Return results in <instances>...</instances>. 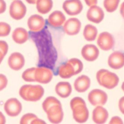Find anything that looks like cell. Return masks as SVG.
Returning <instances> with one entry per match:
<instances>
[{
	"label": "cell",
	"mask_w": 124,
	"mask_h": 124,
	"mask_svg": "<svg viewBox=\"0 0 124 124\" xmlns=\"http://www.w3.org/2000/svg\"><path fill=\"white\" fill-rule=\"evenodd\" d=\"M70 107L73 118L77 122L83 123L87 121L89 118V110L83 99L79 97L73 98L70 102Z\"/></svg>",
	"instance_id": "obj_1"
},
{
	"label": "cell",
	"mask_w": 124,
	"mask_h": 124,
	"mask_svg": "<svg viewBox=\"0 0 124 124\" xmlns=\"http://www.w3.org/2000/svg\"><path fill=\"white\" fill-rule=\"evenodd\" d=\"M83 64L79 59L73 58L59 67L58 73L62 78H69L73 76L79 74L82 70Z\"/></svg>",
	"instance_id": "obj_2"
},
{
	"label": "cell",
	"mask_w": 124,
	"mask_h": 124,
	"mask_svg": "<svg viewBox=\"0 0 124 124\" xmlns=\"http://www.w3.org/2000/svg\"><path fill=\"white\" fill-rule=\"evenodd\" d=\"M19 94L25 101L35 102L42 97L44 94V89L40 85H25L21 86Z\"/></svg>",
	"instance_id": "obj_3"
},
{
	"label": "cell",
	"mask_w": 124,
	"mask_h": 124,
	"mask_svg": "<svg viewBox=\"0 0 124 124\" xmlns=\"http://www.w3.org/2000/svg\"><path fill=\"white\" fill-rule=\"evenodd\" d=\"M97 82L100 86L112 89L117 86L119 78L116 74L105 69H101L96 74Z\"/></svg>",
	"instance_id": "obj_4"
},
{
	"label": "cell",
	"mask_w": 124,
	"mask_h": 124,
	"mask_svg": "<svg viewBox=\"0 0 124 124\" xmlns=\"http://www.w3.org/2000/svg\"><path fill=\"white\" fill-rule=\"evenodd\" d=\"M26 12V7L20 0H14L9 7V15L12 18L16 20L24 18Z\"/></svg>",
	"instance_id": "obj_5"
},
{
	"label": "cell",
	"mask_w": 124,
	"mask_h": 124,
	"mask_svg": "<svg viewBox=\"0 0 124 124\" xmlns=\"http://www.w3.org/2000/svg\"><path fill=\"white\" fill-rule=\"evenodd\" d=\"M88 99L93 106H102L106 103L107 95L105 92L101 90L94 89L89 93Z\"/></svg>",
	"instance_id": "obj_6"
},
{
	"label": "cell",
	"mask_w": 124,
	"mask_h": 124,
	"mask_svg": "<svg viewBox=\"0 0 124 124\" xmlns=\"http://www.w3.org/2000/svg\"><path fill=\"white\" fill-rule=\"evenodd\" d=\"M4 110L9 116L15 117L20 113L22 110V105L18 99L12 98L6 102L4 104Z\"/></svg>",
	"instance_id": "obj_7"
},
{
	"label": "cell",
	"mask_w": 124,
	"mask_h": 124,
	"mask_svg": "<svg viewBox=\"0 0 124 124\" xmlns=\"http://www.w3.org/2000/svg\"><path fill=\"white\" fill-rule=\"evenodd\" d=\"M83 8L82 3L80 0H66L62 5L64 11L70 16L79 15L82 11Z\"/></svg>",
	"instance_id": "obj_8"
},
{
	"label": "cell",
	"mask_w": 124,
	"mask_h": 124,
	"mask_svg": "<svg viewBox=\"0 0 124 124\" xmlns=\"http://www.w3.org/2000/svg\"><path fill=\"white\" fill-rule=\"evenodd\" d=\"M97 44L102 50H110L114 46V39L109 33L103 32L100 33L98 37Z\"/></svg>",
	"instance_id": "obj_9"
},
{
	"label": "cell",
	"mask_w": 124,
	"mask_h": 124,
	"mask_svg": "<svg viewBox=\"0 0 124 124\" xmlns=\"http://www.w3.org/2000/svg\"><path fill=\"white\" fill-rule=\"evenodd\" d=\"M49 121L53 124H59L62 121L63 112L62 105H56L50 108L46 112Z\"/></svg>",
	"instance_id": "obj_10"
},
{
	"label": "cell",
	"mask_w": 124,
	"mask_h": 124,
	"mask_svg": "<svg viewBox=\"0 0 124 124\" xmlns=\"http://www.w3.org/2000/svg\"><path fill=\"white\" fill-rule=\"evenodd\" d=\"M53 77L52 71L48 68L40 67L36 68L35 73V82L42 84L50 83Z\"/></svg>",
	"instance_id": "obj_11"
},
{
	"label": "cell",
	"mask_w": 124,
	"mask_h": 124,
	"mask_svg": "<svg viewBox=\"0 0 124 124\" xmlns=\"http://www.w3.org/2000/svg\"><path fill=\"white\" fill-rule=\"evenodd\" d=\"M81 24L77 18H71L65 23L63 29L66 34L69 36H74L80 32Z\"/></svg>",
	"instance_id": "obj_12"
},
{
	"label": "cell",
	"mask_w": 124,
	"mask_h": 124,
	"mask_svg": "<svg viewBox=\"0 0 124 124\" xmlns=\"http://www.w3.org/2000/svg\"><path fill=\"white\" fill-rule=\"evenodd\" d=\"M27 26L31 31L39 32L44 28L45 20L44 18L39 15H33L27 20Z\"/></svg>",
	"instance_id": "obj_13"
},
{
	"label": "cell",
	"mask_w": 124,
	"mask_h": 124,
	"mask_svg": "<svg viewBox=\"0 0 124 124\" xmlns=\"http://www.w3.org/2000/svg\"><path fill=\"white\" fill-rule=\"evenodd\" d=\"M99 54L97 47L93 44H86L81 50V55L88 62H94L97 59Z\"/></svg>",
	"instance_id": "obj_14"
},
{
	"label": "cell",
	"mask_w": 124,
	"mask_h": 124,
	"mask_svg": "<svg viewBox=\"0 0 124 124\" xmlns=\"http://www.w3.org/2000/svg\"><path fill=\"white\" fill-rule=\"evenodd\" d=\"M8 63L10 69L15 71H18L24 67L25 59L21 53L15 52L9 56Z\"/></svg>",
	"instance_id": "obj_15"
},
{
	"label": "cell",
	"mask_w": 124,
	"mask_h": 124,
	"mask_svg": "<svg viewBox=\"0 0 124 124\" xmlns=\"http://www.w3.org/2000/svg\"><path fill=\"white\" fill-rule=\"evenodd\" d=\"M108 64L114 70H119L124 66V53L120 51H115L110 55Z\"/></svg>",
	"instance_id": "obj_16"
},
{
	"label": "cell",
	"mask_w": 124,
	"mask_h": 124,
	"mask_svg": "<svg viewBox=\"0 0 124 124\" xmlns=\"http://www.w3.org/2000/svg\"><path fill=\"white\" fill-rule=\"evenodd\" d=\"M86 16L89 21L95 23H99L103 21L104 13L101 8L96 5L90 7Z\"/></svg>",
	"instance_id": "obj_17"
},
{
	"label": "cell",
	"mask_w": 124,
	"mask_h": 124,
	"mask_svg": "<svg viewBox=\"0 0 124 124\" xmlns=\"http://www.w3.org/2000/svg\"><path fill=\"white\" fill-rule=\"evenodd\" d=\"M108 117V112L101 106H97L93 112L92 119L95 123L102 124L106 122Z\"/></svg>",
	"instance_id": "obj_18"
},
{
	"label": "cell",
	"mask_w": 124,
	"mask_h": 124,
	"mask_svg": "<svg viewBox=\"0 0 124 124\" xmlns=\"http://www.w3.org/2000/svg\"><path fill=\"white\" fill-rule=\"evenodd\" d=\"M66 17L60 11L56 10L52 12L49 16L48 22L51 27H59L65 23Z\"/></svg>",
	"instance_id": "obj_19"
},
{
	"label": "cell",
	"mask_w": 124,
	"mask_h": 124,
	"mask_svg": "<svg viewBox=\"0 0 124 124\" xmlns=\"http://www.w3.org/2000/svg\"><path fill=\"white\" fill-rule=\"evenodd\" d=\"M90 83V79L89 77L82 75L77 78L75 80L74 83V88L78 92H84L89 88Z\"/></svg>",
	"instance_id": "obj_20"
},
{
	"label": "cell",
	"mask_w": 124,
	"mask_h": 124,
	"mask_svg": "<svg viewBox=\"0 0 124 124\" xmlns=\"http://www.w3.org/2000/svg\"><path fill=\"white\" fill-rule=\"evenodd\" d=\"M55 92L60 97L66 98L71 95L72 88L71 84L67 82H61L55 86Z\"/></svg>",
	"instance_id": "obj_21"
},
{
	"label": "cell",
	"mask_w": 124,
	"mask_h": 124,
	"mask_svg": "<svg viewBox=\"0 0 124 124\" xmlns=\"http://www.w3.org/2000/svg\"><path fill=\"white\" fill-rule=\"evenodd\" d=\"M28 38V33L26 30L22 27L16 28L12 33L13 40L18 44H23L27 41Z\"/></svg>",
	"instance_id": "obj_22"
},
{
	"label": "cell",
	"mask_w": 124,
	"mask_h": 124,
	"mask_svg": "<svg viewBox=\"0 0 124 124\" xmlns=\"http://www.w3.org/2000/svg\"><path fill=\"white\" fill-rule=\"evenodd\" d=\"M36 4L39 13L44 15L48 14L51 10L53 2L52 0H37Z\"/></svg>",
	"instance_id": "obj_23"
},
{
	"label": "cell",
	"mask_w": 124,
	"mask_h": 124,
	"mask_svg": "<svg viewBox=\"0 0 124 124\" xmlns=\"http://www.w3.org/2000/svg\"><path fill=\"white\" fill-rule=\"evenodd\" d=\"M97 28L91 24L86 25L83 31V36L87 41H94L97 36Z\"/></svg>",
	"instance_id": "obj_24"
},
{
	"label": "cell",
	"mask_w": 124,
	"mask_h": 124,
	"mask_svg": "<svg viewBox=\"0 0 124 124\" xmlns=\"http://www.w3.org/2000/svg\"><path fill=\"white\" fill-rule=\"evenodd\" d=\"M61 104L60 102L56 98L53 96L48 97L45 99L42 103V108L45 112L47 111L50 108L56 105Z\"/></svg>",
	"instance_id": "obj_25"
},
{
	"label": "cell",
	"mask_w": 124,
	"mask_h": 124,
	"mask_svg": "<svg viewBox=\"0 0 124 124\" xmlns=\"http://www.w3.org/2000/svg\"><path fill=\"white\" fill-rule=\"evenodd\" d=\"M120 0H104L103 5L107 12H114L118 7Z\"/></svg>",
	"instance_id": "obj_26"
},
{
	"label": "cell",
	"mask_w": 124,
	"mask_h": 124,
	"mask_svg": "<svg viewBox=\"0 0 124 124\" xmlns=\"http://www.w3.org/2000/svg\"><path fill=\"white\" fill-rule=\"evenodd\" d=\"M35 68H31L26 70L22 74V78L27 82H35Z\"/></svg>",
	"instance_id": "obj_27"
},
{
	"label": "cell",
	"mask_w": 124,
	"mask_h": 124,
	"mask_svg": "<svg viewBox=\"0 0 124 124\" xmlns=\"http://www.w3.org/2000/svg\"><path fill=\"white\" fill-rule=\"evenodd\" d=\"M11 31L9 25L5 22H0V37L8 36Z\"/></svg>",
	"instance_id": "obj_28"
},
{
	"label": "cell",
	"mask_w": 124,
	"mask_h": 124,
	"mask_svg": "<svg viewBox=\"0 0 124 124\" xmlns=\"http://www.w3.org/2000/svg\"><path fill=\"white\" fill-rule=\"evenodd\" d=\"M37 118L36 116L33 113H27L21 118L20 123L21 124H31L32 121Z\"/></svg>",
	"instance_id": "obj_29"
},
{
	"label": "cell",
	"mask_w": 124,
	"mask_h": 124,
	"mask_svg": "<svg viewBox=\"0 0 124 124\" xmlns=\"http://www.w3.org/2000/svg\"><path fill=\"white\" fill-rule=\"evenodd\" d=\"M7 84L8 79L6 76L4 74H0V91L5 88Z\"/></svg>",
	"instance_id": "obj_30"
},
{
	"label": "cell",
	"mask_w": 124,
	"mask_h": 124,
	"mask_svg": "<svg viewBox=\"0 0 124 124\" xmlns=\"http://www.w3.org/2000/svg\"><path fill=\"white\" fill-rule=\"evenodd\" d=\"M8 45L6 42L0 40V51L3 53L5 56L8 52Z\"/></svg>",
	"instance_id": "obj_31"
},
{
	"label": "cell",
	"mask_w": 124,
	"mask_h": 124,
	"mask_svg": "<svg viewBox=\"0 0 124 124\" xmlns=\"http://www.w3.org/2000/svg\"><path fill=\"white\" fill-rule=\"evenodd\" d=\"M109 124H123V122L120 117L118 116H114L111 119Z\"/></svg>",
	"instance_id": "obj_32"
},
{
	"label": "cell",
	"mask_w": 124,
	"mask_h": 124,
	"mask_svg": "<svg viewBox=\"0 0 124 124\" xmlns=\"http://www.w3.org/2000/svg\"><path fill=\"white\" fill-rule=\"evenodd\" d=\"M6 9V3L4 0H0V14H3Z\"/></svg>",
	"instance_id": "obj_33"
},
{
	"label": "cell",
	"mask_w": 124,
	"mask_h": 124,
	"mask_svg": "<svg viewBox=\"0 0 124 124\" xmlns=\"http://www.w3.org/2000/svg\"><path fill=\"white\" fill-rule=\"evenodd\" d=\"M119 108L121 112L124 114V96L121 98L119 101Z\"/></svg>",
	"instance_id": "obj_34"
},
{
	"label": "cell",
	"mask_w": 124,
	"mask_h": 124,
	"mask_svg": "<svg viewBox=\"0 0 124 124\" xmlns=\"http://www.w3.org/2000/svg\"><path fill=\"white\" fill-rule=\"evenodd\" d=\"M86 4L89 7L96 6L97 2V0H84Z\"/></svg>",
	"instance_id": "obj_35"
},
{
	"label": "cell",
	"mask_w": 124,
	"mask_h": 124,
	"mask_svg": "<svg viewBox=\"0 0 124 124\" xmlns=\"http://www.w3.org/2000/svg\"><path fill=\"white\" fill-rule=\"evenodd\" d=\"M45 124V122L44 121L42 120L41 119H40L38 118H36L34 119L32 122L31 123V124Z\"/></svg>",
	"instance_id": "obj_36"
},
{
	"label": "cell",
	"mask_w": 124,
	"mask_h": 124,
	"mask_svg": "<svg viewBox=\"0 0 124 124\" xmlns=\"http://www.w3.org/2000/svg\"><path fill=\"white\" fill-rule=\"evenodd\" d=\"M6 122V117L3 113L0 112V124H4Z\"/></svg>",
	"instance_id": "obj_37"
},
{
	"label": "cell",
	"mask_w": 124,
	"mask_h": 124,
	"mask_svg": "<svg viewBox=\"0 0 124 124\" xmlns=\"http://www.w3.org/2000/svg\"><path fill=\"white\" fill-rule=\"evenodd\" d=\"M120 13L122 17L124 18V2L121 4L120 8Z\"/></svg>",
	"instance_id": "obj_38"
},
{
	"label": "cell",
	"mask_w": 124,
	"mask_h": 124,
	"mask_svg": "<svg viewBox=\"0 0 124 124\" xmlns=\"http://www.w3.org/2000/svg\"><path fill=\"white\" fill-rule=\"evenodd\" d=\"M4 57H5V55H4L3 53L0 51V64L2 62Z\"/></svg>",
	"instance_id": "obj_39"
},
{
	"label": "cell",
	"mask_w": 124,
	"mask_h": 124,
	"mask_svg": "<svg viewBox=\"0 0 124 124\" xmlns=\"http://www.w3.org/2000/svg\"><path fill=\"white\" fill-rule=\"evenodd\" d=\"M26 1L30 4H35L36 3L37 0H26Z\"/></svg>",
	"instance_id": "obj_40"
},
{
	"label": "cell",
	"mask_w": 124,
	"mask_h": 124,
	"mask_svg": "<svg viewBox=\"0 0 124 124\" xmlns=\"http://www.w3.org/2000/svg\"><path fill=\"white\" fill-rule=\"evenodd\" d=\"M121 88H122V90H123V91L124 92V82L122 83V86H121Z\"/></svg>",
	"instance_id": "obj_41"
}]
</instances>
